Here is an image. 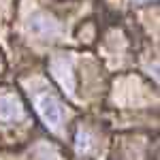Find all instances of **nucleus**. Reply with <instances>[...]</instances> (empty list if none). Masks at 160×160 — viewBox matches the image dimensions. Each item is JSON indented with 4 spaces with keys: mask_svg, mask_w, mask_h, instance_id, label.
Instances as JSON below:
<instances>
[{
    "mask_svg": "<svg viewBox=\"0 0 160 160\" xmlns=\"http://www.w3.org/2000/svg\"><path fill=\"white\" fill-rule=\"evenodd\" d=\"M135 4H148V2H152V0H132Z\"/></svg>",
    "mask_w": 160,
    "mask_h": 160,
    "instance_id": "nucleus-5",
    "label": "nucleus"
},
{
    "mask_svg": "<svg viewBox=\"0 0 160 160\" xmlns=\"http://www.w3.org/2000/svg\"><path fill=\"white\" fill-rule=\"evenodd\" d=\"M34 107H37L38 115H41V120L45 122L47 128H51V130L60 128L62 120H64V107H62L60 98H58L56 94H51V92L37 94V98H34Z\"/></svg>",
    "mask_w": 160,
    "mask_h": 160,
    "instance_id": "nucleus-1",
    "label": "nucleus"
},
{
    "mask_svg": "<svg viewBox=\"0 0 160 160\" xmlns=\"http://www.w3.org/2000/svg\"><path fill=\"white\" fill-rule=\"evenodd\" d=\"M30 28L37 32V34H41V37H47V34H53L56 30H58V26H56V22L51 19V17H47V15H43V13H37L32 19H30Z\"/></svg>",
    "mask_w": 160,
    "mask_h": 160,
    "instance_id": "nucleus-3",
    "label": "nucleus"
},
{
    "mask_svg": "<svg viewBox=\"0 0 160 160\" xmlns=\"http://www.w3.org/2000/svg\"><path fill=\"white\" fill-rule=\"evenodd\" d=\"M77 149L83 152V154L90 149V137H88L86 132H81V130H79V135H77Z\"/></svg>",
    "mask_w": 160,
    "mask_h": 160,
    "instance_id": "nucleus-4",
    "label": "nucleus"
},
{
    "mask_svg": "<svg viewBox=\"0 0 160 160\" xmlns=\"http://www.w3.org/2000/svg\"><path fill=\"white\" fill-rule=\"evenodd\" d=\"M26 118L22 98L11 92H0V124H17Z\"/></svg>",
    "mask_w": 160,
    "mask_h": 160,
    "instance_id": "nucleus-2",
    "label": "nucleus"
}]
</instances>
